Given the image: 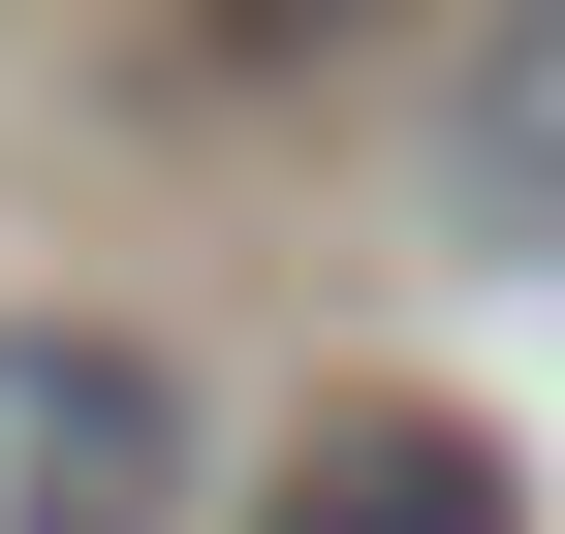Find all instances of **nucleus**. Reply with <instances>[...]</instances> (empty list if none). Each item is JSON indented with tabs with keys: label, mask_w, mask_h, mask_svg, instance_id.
Masks as SVG:
<instances>
[{
	"label": "nucleus",
	"mask_w": 565,
	"mask_h": 534,
	"mask_svg": "<svg viewBox=\"0 0 565 534\" xmlns=\"http://www.w3.org/2000/svg\"><path fill=\"white\" fill-rule=\"evenodd\" d=\"M189 377L126 314H0V534H189Z\"/></svg>",
	"instance_id": "1"
},
{
	"label": "nucleus",
	"mask_w": 565,
	"mask_h": 534,
	"mask_svg": "<svg viewBox=\"0 0 565 534\" xmlns=\"http://www.w3.org/2000/svg\"><path fill=\"white\" fill-rule=\"evenodd\" d=\"M408 189H440V252L565 284V0H471V63H440V126H408Z\"/></svg>",
	"instance_id": "2"
},
{
	"label": "nucleus",
	"mask_w": 565,
	"mask_h": 534,
	"mask_svg": "<svg viewBox=\"0 0 565 534\" xmlns=\"http://www.w3.org/2000/svg\"><path fill=\"white\" fill-rule=\"evenodd\" d=\"M252 534H534V503H503L471 409H315V472H282Z\"/></svg>",
	"instance_id": "3"
}]
</instances>
